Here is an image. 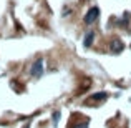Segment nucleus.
Listing matches in <instances>:
<instances>
[{
  "mask_svg": "<svg viewBox=\"0 0 131 128\" xmlns=\"http://www.w3.org/2000/svg\"><path fill=\"white\" fill-rule=\"evenodd\" d=\"M98 15H100V10L96 8V7L90 8V10H88V13L85 15V23H86V25H90V23H93L96 18H98Z\"/></svg>",
  "mask_w": 131,
  "mask_h": 128,
  "instance_id": "obj_1",
  "label": "nucleus"
},
{
  "mask_svg": "<svg viewBox=\"0 0 131 128\" xmlns=\"http://www.w3.org/2000/svg\"><path fill=\"white\" fill-rule=\"evenodd\" d=\"M42 73H43V62L37 60L35 63H33V67H32V75L33 77H42Z\"/></svg>",
  "mask_w": 131,
  "mask_h": 128,
  "instance_id": "obj_2",
  "label": "nucleus"
},
{
  "mask_svg": "<svg viewBox=\"0 0 131 128\" xmlns=\"http://www.w3.org/2000/svg\"><path fill=\"white\" fill-rule=\"evenodd\" d=\"M123 48H125L123 42H119V40H113V42H111V50L115 52V53H119Z\"/></svg>",
  "mask_w": 131,
  "mask_h": 128,
  "instance_id": "obj_3",
  "label": "nucleus"
},
{
  "mask_svg": "<svg viewBox=\"0 0 131 128\" xmlns=\"http://www.w3.org/2000/svg\"><path fill=\"white\" fill-rule=\"evenodd\" d=\"M106 92H100V93H95V95L91 96V98L88 100V103H91V102H100V100H105L106 98Z\"/></svg>",
  "mask_w": 131,
  "mask_h": 128,
  "instance_id": "obj_4",
  "label": "nucleus"
},
{
  "mask_svg": "<svg viewBox=\"0 0 131 128\" xmlns=\"http://www.w3.org/2000/svg\"><path fill=\"white\" fill-rule=\"evenodd\" d=\"M93 40H95V33L93 32H90V33H86V37H85V42H83V45L85 47H91V43H93Z\"/></svg>",
  "mask_w": 131,
  "mask_h": 128,
  "instance_id": "obj_5",
  "label": "nucleus"
},
{
  "mask_svg": "<svg viewBox=\"0 0 131 128\" xmlns=\"http://www.w3.org/2000/svg\"><path fill=\"white\" fill-rule=\"evenodd\" d=\"M78 128H88V122H85L83 125H81V126H78Z\"/></svg>",
  "mask_w": 131,
  "mask_h": 128,
  "instance_id": "obj_6",
  "label": "nucleus"
}]
</instances>
